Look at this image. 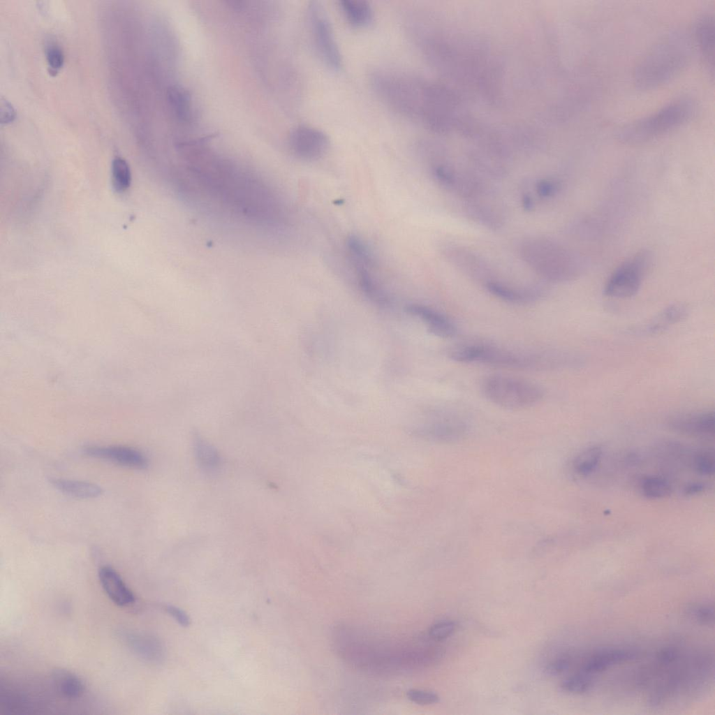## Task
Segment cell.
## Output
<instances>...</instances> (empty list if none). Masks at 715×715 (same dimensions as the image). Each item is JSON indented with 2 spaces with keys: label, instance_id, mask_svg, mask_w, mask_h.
<instances>
[{
  "label": "cell",
  "instance_id": "obj_1",
  "mask_svg": "<svg viewBox=\"0 0 715 715\" xmlns=\"http://www.w3.org/2000/svg\"><path fill=\"white\" fill-rule=\"evenodd\" d=\"M448 357L458 362H478L522 369L576 368L577 353L569 351L531 353L513 351L482 343H469L451 348Z\"/></svg>",
  "mask_w": 715,
  "mask_h": 715
},
{
  "label": "cell",
  "instance_id": "obj_2",
  "mask_svg": "<svg viewBox=\"0 0 715 715\" xmlns=\"http://www.w3.org/2000/svg\"><path fill=\"white\" fill-rule=\"evenodd\" d=\"M691 56V44L686 36L676 31L665 35L646 52L635 68V85L641 90L664 85L684 70Z\"/></svg>",
  "mask_w": 715,
  "mask_h": 715
},
{
  "label": "cell",
  "instance_id": "obj_3",
  "mask_svg": "<svg viewBox=\"0 0 715 715\" xmlns=\"http://www.w3.org/2000/svg\"><path fill=\"white\" fill-rule=\"evenodd\" d=\"M519 253L534 272L549 281H569L581 272L580 260L575 254L551 238L528 237L521 243Z\"/></svg>",
  "mask_w": 715,
  "mask_h": 715
},
{
  "label": "cell",
  "instance_id": "obj_4",
  "mask_svg": "<svg viewBox=\"0 0 715 715\" xmlns=\"http://www.w3.org/2000/svg\"><path fill=\"white\" fill-rule=\"evenodd\" d=\"M694 111L693 103L681 98L656 112L622 126L617 138L628 145L641 144L656 139L685 124Z\"/></svg>",
  "mask_w": 715,
  "mask_h": 715
},
{
  "label": "cell",
  "instance_id": "obj_5",
  "mask_svg": "<svg viewBox=\"0 0 715 715\" xmlns=\"http://www.w3.org/2000/svg\"><path fill=\"white\" fill-rule=\"evenodd\" d=\"M482 392L488 401L508 409L531 407L543 398V390L537 384L516 377L491 375L481 384Z\"/></svg>",
  "mask_w": 715,
  "mask_h": 715
},
{
  "label": "cell",
  "instance_id": "obj_6",
  "mask_svg": "<svg viewBox=\"0 0 715 715\" xmlns=\"http://www.w3.org/2000/svg\"><path fill=\"white\" fill-rule=\"evenodd\" d=\"M346 246L362 292L378 305L388 306L390 297L376 276V261L371 249L364 239L354 235L347 238Z\"/></svg>",
  "mask_w": 715,
  "mask_h": 715
},
{
  "label": "cell",
  "instance_id": "obj_7",
  "mask_svg": "<svg viewBox=\"0 0 715 715\" xmlns=\"http://www.w3.org/2000/svg\"><path fill=\"white\" fill-rule=\"evenodd\" d=\"M307 15L313 43L321 60L330 68L339 69L341 54L326 11L320 3L311 1Z\"/></svg>",
  "mask_w": 715,
  "mask_h": 715
},
{
  "label": "cell",
  "instance_id": "obj_8",
  "mask_svg": "<svg viewBox=\"0 0 715 715\" xmlns=\"http://www.w3.org/2000/svg\"><path fill=\"white\" fill-rule=\"evenodd\" d=\"M649 261V253L643 251L623 263L607 280L604 294L621 299L634 296L640 288Z\"/></svg>",
  "mask_w": 715,
  "mask_h": 715
},
{
  "label": "cell",
  "instance_id": "obj_9",
  "mask_svg": "<svg viewBox=\"0 0 715 715\" xmlns=\"http://www.w3.org/2000/svg\"><path fill=\"white\" fill-rule=\"evenodd\" d=\"M491 189L469 200L462 201L464 214L477 224L492 230L500 229L506 220L502 202Z\"/></svg>",
  "mask_w": 715,
  "mask_h": 715
},
{
  "label": "cell",
  "instance_id": "obj_10",
  "mask_svg": "<svg viewBox=\"0 0 715 715\" xmlns=\"http://www.w3.org/2000/svg\"><path fill=\"white\" fill-rule=\"evenodd\" d=\"M447 261L471 279L484 286L494 279L491 265L473 250L457 244H447L443 248Z\"/></svg>",
  "mask_w": 715,
  "mask_h": 715
},
{
  "label": "cell",
  "instance_id": "obj_11",
  "mask_svg": "<svg viewBox=\"0 0 715 715\" xmlns=\"http://www.w3.org/2000/svg\"><path fill=\"white\" fill-rule=\"evenodd\" d=\"M289 145L293 154L299 159L314 161L321 159L327 153L330 140L323 131L311 126L300 125L290 132Z\"/></svg>",
  "mask_w": 715,
  "mask_h": 715
},
{
  "label": "cell",
  "instance_id": "obj_12",
  "mask_svg": "<svg viewBox=\"0 0 715 715\" xmlns=\"http://www.w3.org/2000/svg\"><path fill=\"white\" fill-rule=\"evenodd\" d=\"M84 453L91 457L133 469H145L149 465L148 459L145 454L132 447L90 445L84 448Z\"/></svg>",
  "mask_w": 715,
  "mask_h": 715
},
{
  "label": "cell",
  "instance_id": "obj_13",
  "mask_svg": "<svg viewBox=\"0 0 715 715\" xmlns=\"http://www.w3.org/2000/svg\"><path fill=\"white\" fill-rule=\"evenodd\" d=\"M668 427L677 432L700 436H714L715 416L714 411H701L678 414L668 420Z\"/></svg>",
  "mask_w": 715,
  "mask_h": 715
},
{
  "label": "cell",
  "instance_id": "obj_14",
  "mask_svg": "<svg viewBox=\"0 0 715 715\" xmlns=\"http://www.w3.org/2000/svg\"><path fill=\"white\" fill-rule=\"evenodd\" d=\"M98 576L104 592L115 605L126 607L135 603V597L133 591L112 567L101 566Z\"/></svg>",
  "mask_w": 715,
  "mask_h": 715
},
{
  "label": "cell",
  "instance_id": "obj_15",
  "mask_svg": "<svg viewBox=\"0 0 715 715\" xmlns=\"http://www.w3.org/2000/svg\"><path fill=\"white\" fill-rule=\"evenodd\" d=\"M487 291L503 301L514 304H527L538 300L545 293L544 288L533 286H515L493 279L485 285Z\"/></svg>",
  "mask_w": 715,
  "mask_h": 715
},
{
  "label": "cell",
  "instance_id": "obj_16",
  "mask_svg": "<svg viewBox=\"0 0 715 715\" xmlns=\"http://www.w3.org/2000/svg\"><path fill=\"white\" fill-rule=\"evenodd\" d=\"M637 655L636 650L631 649L601 650L587 657L579 672L592 676L614 665L634 660Z\"/></svg>",
  "mask_w": 715,
  "mask_h": 715
},
{
  "label": "cell",
  "instance_id": "obj_17",
  "mask_svg": "<svg viewBox=\"0 0 715 715\" xmlns=\"http://www.w3.org/2000/svg\"><path fill=\"white\" fill-rule=\"evenodd\" d=\"M407 311L422 320L427 329L434 335L442 338H450L457 333L455 323L439 311L418 304H412L406 307Z\"/></svg>",
  "mask_w": 715,
  "mask_h": 715
},
{
  "label": "cell",
  "instance_id": "obj_18",
  "mask_svg": "<svg viewBox=\"0 0 715 715\" xmlns=\"http://www.w3.org/2000/svg\"><path fill=\"white\" fill-rule=\"evenodd\" d=\"M694 34L705 64L713 77L714 71V20L713 15L707 13L700 16L696 21Z\"/></svg>",
  "mask_w": 715,
  "mask_h": 715
},
{
  "label": "cell",
  "instance_id": "obj_19",
  "mask_svg": "<svg viewBox=\"0 0 715 715\" xmlns=\"http://www.w3.org/2000/svg\"><path fill=\"white\" fill-rule=\"evenodd\" d=\"M119 637L131 651L144 660L156 662L163 656V647L160 642L152 636L124 631H121Z\"/></svg>",
  "mask_w": 715,
  "mask_h": 715
},
{
  "label": "cell",
  "instance_id": "obj_20",
  "mask_svg": "<svg viewBox=\"0 0 715 715\" xmlns=\"http://www.w3.org/2000/svg\"><path fill=\"white\" fill-rule=\"evenodd\" d=\"M688 314L689 309L685 304L681 303L670 304L661 311L645 325L642 330L648 334H661L672 325L684 320Z\"/></svg>",
  "mask_w": 715,
  "mask_h": 715
},
{
  "label": "cell",
  "instance_id": "obj_21",
  "mask_svg": "<svg viewBox=\"0 0 715 715\" xmlns=\"http://www.w3.org/2000/svg\"><path fill=\"white\" fill-rule=\"evenodd\" d=\"M430 436L443 441L461 438L466 432V425L459 418L452 414L442 415L425 427Z\"/></svg>",
  "mask_w": 715,
  "mask_h": 715
},
{
  "label": "cell",
  "instance_id": "obj_22",
  "mask_svg": "<svg viewBox=\"0 0 715 715\" xmlns=\"http://www.w3.org/2000/svg\"><path fill=\"white\" fill-rule=\"evenodd\" d=\"M52 679L57 692L66 699H78L84 693L83 681L70 670L57 668L52 672Z\"/></svg>",
  "mask_w": 715,
  "mask_h": 715
},
{
  "label": "cell",
  "instance_id": "obj_23",
  "mask_svg": "<svg viewBox=\"0 0 715 715\" xmlns=\"http://www.w3.org/2000/svg\"><path fill=\"white\" fill-rule=\"evenodd\" d=\"M50 482L61 492L80 499L96 498L103 493L100 486L86 481L52 478Z\"/></svg>",
  "mask_w": 715,
  "mask_h": 715
},
{
  "label": "cell",
  "instance_id": "obj_24",
  "mask_svg": "<svg viewBox=\"0 0 715 715\" xmlns=\"http://www.w3.org/2000/svg\"><path fill=\"white\" fill-rule=\"evenodd\" d=\"M339 6L348 22L353 27H367L373 20V10L367 1L343 0L340 1Z\"/></svg>",
  "mask_w": 715,
  "mask_h": 715
},
{
  "label": "cell",
  "instance_id": "obj_25",
  "mask_svg": "<svg viewBox=\"0 0 715 715\" xmlns=\"http://www.w3.org/2000/svg\"><path fill=\"white\" fill-rule=\"evenodd\" d=\"M193 450L198 465L206 472L216 471L221 464L219 453L200 435L193 436Z\"/></svg>",
  "mask_w": 715,
  "mask_h": 715
},
{
  "label": "cell",
  "instance_id": "obj_26",
  "mask_svg": "<svg viewBox=\"0 0 715 715\" xmlns=\"http://www.w3.org/2000/svg\"><path fill=\"white\" fill-rule=\"evenodd\" d=\"M603 455L600 445H593L582 450L573 462L574 472L580 476L592 473L598 466Z\"/></svg>",
  "mask_w": 715,
  "mask_h": 715
},
{
  "label": "cell",
  "instance_id": "obj_27",
  "mask_svg": "<svg viewBox=\"0 0 715 715\" xmlns=\"http://www.w3.org/2000/svg\"><path fill=\"white\" fill-rule=\"evenodd\" d=\"M168 101L176 117L186 121L191 116V96L179 86H172L167 91Z\"/></svg>",
  "mask_w": 715,
  "mask_h": 715
},
{
  "label": "cell",
  "instance_id": "obj_28",
  "mask_svg": "<svg viewBox=\"0 0 715 715\" xmlns=\"http://www.w3.org/2000/svg\"><path fill=\"white\" fill-rule=\"evenodd\" d=\"M640 490L647 498L658 499L669 496L672 492V486L670 482L662 476H648L642 479Z\"/></svg>",
  "mask_w": 715,
  "mask_h": 715
},
{
  "label": "cell",
  "instance_id": "obj_29",
  "mask_svg": "<svg viewBox=\"0 0 715 715\" xmlns=\"http://www.w3.org/2000/svg\"><path fill=\"white\" fill-rule=\"evenodd\" d=\"M112 184L115 191L126 192L131 184V173L128 164L121 157H115L112 163Z\"/></svg>",
  "mask_w": 715,
  "mask_h": 715
},
{
  "label": "cell",
  "instance_id": "obj_30",
  "mask_svg": "<svg viewBox=\"0 0 715 715\" xmlns=\"http://www.w3.org/2000/svg\"><path fill=\"white\" fill-rule=\"evenodd\" d=\"M593 686L592 676L581 672L568 677L561 683V688L563 691L575 694L587 693Z\"/></svg>",
  "mask_w": 715,
  "mask_h": 715
},
{
  "label": "cell",
  "instance_id": "obj_31",
  "mask_svg": "<svg viewBox=\"0 0 715 715\" xmlns=\"http://www.w3.org/2000/svg\"><path fill=\"white\" fill-rule=\"evenodd\" d=\"M693 466L695 471L705 476H710L714 472V454L712 450H703L698 452L693 458Z\"/></svg>",
  "mask_w": 715,
  "mask_h": 715
},
{
  "label": "cell",
  "instance_id": "obj_32",
  "mask_svg": "<svg viewBox=\"0 0 715 715\" xmlns=\"http://www.w3.org/2000/svg\"><path fill=\"white\" fill-rule=\"evenodd\" d=\"M686 613L700 624L712 626L714 621V607L709 604H693L686 609Z\"/></svg>",
  "mask_w": 715,
  "mask_h": 715
},
{
  "label": "cell",
  "instance_id": "obj_33",
  "mask_svg": "<svg viewBox=\"0 0 715 715\" xmlns=\"http://www.w3.org/2000/svg\"><path fill=\"white\" fill-rule=\"evenodd\" d=\"M561 183L554 178H543L536 183L535 189L537 195L543 199L556 196L561 190Z\"/></svg>",
  "mask_w": 715,
  "mask_h": 715
},
{
  "label": "cell",
  "instance_id": "obj_34",
  "mask_svg": "<svg viewBox=\"0 0 715 715\" xmlns=\"http://www.w3.org/2000/svg\"><path fill=\"white\" fill-rule=\"evenodd\" d=\"M455 623L450 621H442L432 625L429 630V637L436 641H441L450 637L455 631Z\"/></svg>",
  "mask_w": 715,
  "mask_h": 715
},
{
  "label": "cell",
  "instance_id": "obj_35",
  "mask_svg": "<svg viewBox=\"0 0 715 715\" xmlns=\"http://www.w3.org/2000/svg\"><path fill=\"white\" fill-rule=\"evenodd\" d=\"M407 697L413 702L421 705H432L439 701V697L436 693L420 689L408 690Z\"/></svg>",
  "mask_w": 715,
  "mask_h": 715
},
{
  "label": "cell",
  "instance_id": "obj_36",
  "mask_svg": "<svg viewBox=\"0 0 715 715\" xmlns=\"http://www.w3.org/2000/svg\"><path fill=\"white\" fill-rule=\"evenodd\" d=\"M46 59L50 73H56L64 64V57L61 48L57 45L50 46L46 51Z\"/></svg>",
  "mask_w": 715,
  "mask_h": 715
},
{
  "label": "cell",
  "instance_id": "obj_37",
  "mask_svg": "<svg viewBox=\"0 0 715 715\" xmlns=\"http://www.w3.org/2000/svg\"><path fill=\"white\" fill-rule=\"evenodd\" d=\"M572 658L570 656H562L552 661L546 668L549 675H556L569 669Z\"/></svg>",
  "mask_w": 715,
  "mask_h": 715
},
{
  "label": "cell",
  "instance_id": "obj_38",
  "mask_svg": "<svg viewBox=\"0 0 715 715\" xmlns=\"http://www.w3.org/2000/svg\"><path fill=\"white\" fill-rule=\"evenodd\" d=\"M0 121L1 124H7L12 122L15 117V110L12 105L6 100L1 101Z\"/></svg>",
  "mask_w": 715,
  "mask_h": 715
},
{
  "label": "cell",
  "instance_id": "obj_39",
  "mask_svg": "<svg viewBox=\"0 0 715 715\" xmlns=\"http://www.w3.org/2000/svg\"><path fill=\"white\" fill-rule=\"evenodd\" d=\"M165 610L180 625L183 626L189 625L190 619L182 610L173 605H167Z\"/></svg>",
  "mask_w": 715,
  "mask_h": 715
},
{
  "label": "cell",
  "instance_id": "obj_40",
  "mask_svg": "<svg viewBox=\"0 0 715 715\" xmlns=\"http://www.w3.org/2000/svg\"><path fill=\"white\" fill-rule=\"evenodd\" d=\"M705 485L702 482H692L688 484L684 489L685 494L694 495L704 492Z\"/></svg>",
  "mask_w": 715,
  "mask_h": 715
},
{
  "label": "cell",
  "instance_id": "obj_41",
  "mask_svg": "<svg viewBox=\"0 0 715 715\" xmlns=\"http://www.w3.org/2000/svg\"><path fill=\"white\" fill-rule=\"evenodd\" d=\"M521 204L523 209L526 212L533 211L535 208V203L533 197L529 193H524L522 195Z\"/></svg>",
  "mask_w": 715,
  "mask_h": 715
}]
</instances>
